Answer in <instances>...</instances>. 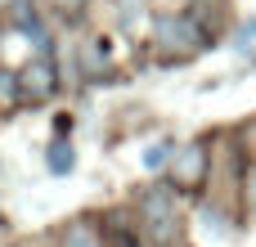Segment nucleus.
Returning <instances> with one entry per match:
<instances>
[{"label": "nucleus", "instance_id": "6", "mask_svg": "<svg viewBox=\"0 0 256 247\" xmlns=\"http://www.w3.org/2000/svg\"><path fill=\"white\" fill-rule=\"evenodd\" d=\"M72 162H76V158H72V144L58 135V140L50 144V158H45V166H50L54 176H68V171H72Z\"/></svg>", "mask_w": 256, "mask_h": 247}, {"label": "nucleus", "instance_id": "10", "mask_svg": "<svg viewBox=\"0 0 256 247\" xmlns=\"http://www.w3.org/2000/svg\"><path fill=\"white\" fill-rule=\"evenodd\" d=\"M248 202H252V212H256V166L248 171Z\"/></svg>", "mask_w": 256, "mask_h": 247}, {"label": "nucleus", "instance_id": "1", "mask_svg": "<svg viewBox=\"0 0 256 247\" xmlns=\"http://www.w3.org/2000/svg\"><path fill=\"white\" fill-rule=\"evenodd\" d=\"M140 225L148 234L153 247H171L176 243V230H180V212H176V194L153 184L144 198H140Z\"/></svg>", "mask_w": 256, "mask_h": 247}, {"label": "nucleus", "instance_id": "8", "mask_svg": "<svg viewBox=\"0 0 256 247\" xmlns=\"http://www.w3.org/2000/svg\"><path fill=\"white\" fill-rule=\"evenodd\" d=\"M171 153H176V144H171V140H158V144H148L144 166H148V171H158V166H166V162H171Z\"/></svg>", "mask_w": 256, "mask_h": 247}, {"label": "nucleus", "instance_id": "7", "mask_svg": "<svg viewBox=\"0 0 256 247\" xmlns=\"http://www.w3.org/2000/svg\"><path fill=\"white\" fill-rule=\"evenodd\" d=\"M234 54L248 58V63H256V22H243V27L234 32Z\"/></svg>", "mask_w": 256, "mask_h": 247}, {"label": "nucleus", "instance_id": "2", "mask_svg": "<svg viewBox=\"0 0 256 247\" xmlns=\"http://www.w3.org/2000/svg\"><path fill=\"white\" fill-rule=\"evenodd\" d=\"M158 45L180 50V54H194V50L207 45V36H202V27H198L194 18L176 14V18H158Z\"/></svg>", "mask_w": 256, "mask_h": 247}, {"label": "nucleus", "instance_id": "5", "mask_svg": "<svg viewBox=\"0 0 256 247\" xmlns=\"http://www.w3.org/2000/svg\"><path fill=\"white\" fill-rule=\"evenodd\" d=\"M63 247H104V238H99V230L90 220H72L68 234H63Z\"/></svg>", "mask_w": 256, "mask_h": 247}, {"label": "nucleus", "instance_id": "3", "mask_svg": "<svg viewBox=\"0 0 256 247\" xmlns=\"http://www.w3.org/2000/svg\"><path fill=\"white\" fill-rule=\"evenodd\" d=\"M18 86H22V94H27V99H50V94L58 90V72H54L50 54H36V58L18 72Z\"/></svg>", "mask_w": 256, "mask_h": 247}, {"label": "nucleus", "instance_id": "4", "mask_svg": "<svg viewBox=\"0 0 256 247\" xmlns=\"http://www.w3.org/2000/svg\"><path fill=\"white\" fill-rule=\"evenodd\" d=\"M171 176H176V189H198V184L207 180V144H202V140H194L189 148H180V153H176Z\"/></svg>", "mask_w": 256, "mask_h": 247}, {"label": "nucleus", "instance_id": "9", "mask_svg": "<svg viewBox=\"0 0 256 247\" xmlns=\"http://www.w3.org/2000/svg\"><path fill=\"white\" fill-rule=\"evenodd\" d=\"M22 94V86H18V76H9L4 68H0V99H18Z\"/></svg>", "mask_w": 256, "mask_h": 247}]
</instances>
